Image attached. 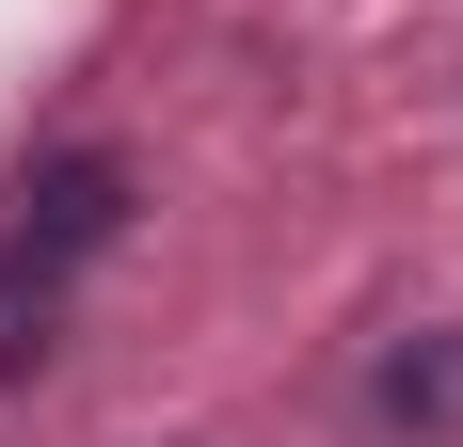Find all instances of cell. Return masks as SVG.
Wrapping results in <instances>:
<instances>
[{"mask_svg": "<svg viewBox=\"0 0 463 447\" xmlns=\"http://www.w3.org/2000/svg\"><path fill=\"white\" fill-rule=\"evenodd\" d=\"M128 208H144V176L112 160V144H64V160H33V192H16V224H0V304L16 288H64V271H96L112 240H128Z\"/></svg>", "mask_w": 463, "mask_h": 447, "instance_id": "1", "label": "cell"}, {"mask_svg": "<svg viewBox=\"0 0 463 447\" xmlns=\"http://www.w3.org/2000/svg\"><path fill=\"white\" fill-rule=\"evenodd\" d=\"M368 447H463V319L383 336V367H368Z\"/></svg>", "mask_w": 463, "mask_h": 447, "instance_id": "2", "label": "cell"}]
</instances>
